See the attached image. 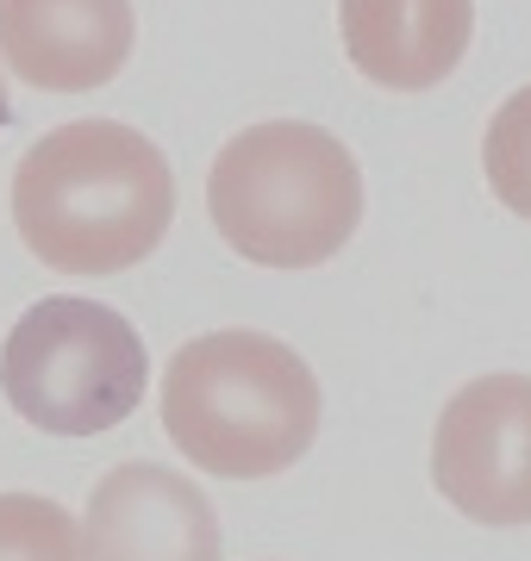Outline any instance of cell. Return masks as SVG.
Segmentation results:
<instances>
[{
	"mask_svg": "<svg viewBox=\"0 0 531 561\" xmlns=\"http://www.w3.org/2000/svg\"><path fill=\"white\" fill-rule=\"evenodd\" d=\"M169 219V157L120 119L57 125L13 169V225L57 275H125L163 243Z\"/></svg>",
	"mask_w": 531,
	"mask_h": 561,
	"instance_id": "cell-1",
	"label": "cell"
},
{
	"mask_svg": "<svg viewBox=\"0 0 531 561\" xmlns=\"http://www.w3.org/2000/svg\"><path fill=\"white\" fill-rule=\"evenodd\" d=\"M163 431L201 474L269 481L319 437V381L282 337L206 331L169 356Z\"/></svg>",
	"mask_w": 531,
	"mask_h": 561,
	"instance_id": "cell-2",
	"label": "cell"
},
{
	"mask_svg": "<svg viewBox=\"0 0 531 561\" xmlns=\"http://www.w3.org/2000/svg\"><path fill=\"white\" fill-rule=\"evenodd\" d=\"M206 213L213 231L257 268H319L363 225V175L331 131L269 119L213 157Z\"/></svg>",
	"mask_w": 531,
	"mask_h": 561,
	"instance_id": "cell-3",
	"label": "cell"
},
{
	"mask_svg": "<svg viewBox=\"0 0 531 561\" xmlns=\"http://www.w3.org/2000/svg\"><path fill=\"white\" fill-rule=\"evenodd\" d=\"M150 356L125 312L76 294L25 306L0 343V393L50 437H101L144 405Z\"/></svg>",
	"mask_w": 531,
	"mask_h": 561,
	"instance_id": "cell-4",
	"label": "cell"
},
{
	"mask_svg": "<svg viewBox=\"0 0 531 561\" xmlns=\"http://www.w3.org/2000/svg\"><path fill=\"white\" fill-rule=\"evenodd\" d=\"M431 481L463 518L519 530L531 524V381L482 375L431 431Z\"/></svg>",
	"mask_w": 531,
	"mask_h": 561,
	"instance_id": "cell-5",
	"label": "cell"
},
{
	"mask_svg": "<svg viewBox=\"0 0 531 561\" xmlns=\"http://www.w3.org/2000/svg\"><path fill=\"white\" fill-rule=\"evenodd\" d=\"M88 561H219V512L194 481L157 461H120L82 518Z\"/></svg>",
	"mask_w": 531,
	"mask_h": 561,
	"instance_id": "cell-6",
	"label": "cell"
},
{
	"mask_svg": "<svg viewBox=\"0 0 531 561\" xmlns=\"http://www.w3.org/2000/svg\"><path fill=\"white\" fill-rule=\"evenodd\" d=\"M132 0H0V57L44 94H88L125 69Z\"/></svg>",
	"mask_w": 531,
	"mask_h": 561,
	"instance_id": "cell-7",
	"label": "cell"
},
{
	"mask_svg": "<svg viewBox=\"0 0 531 561\" xmlns=\"http://www.w3.org/2000/svg\"><path fill=\"white\" fill-rule=\"evenodd\" d=\"M338 32L363 81L419 94L463 62L475 0H338Z\"/></svg>",
	"mask_w": 531,
	"mask_h": 561,
	"instance_id": "cell-8",
	"label": "cell"
},
{
	"mask_svg": "<svg viewBox=\"0 0 531 561\" xmlns=\"http://www.w3.org/2000/svg\"><path fill=\"white\" fill-rule=\"evenodd\" d=\"M0 561H88L82 524L57 500L0 493Z\"/></svg>",
	"mask_w": 531,
	"mask_h": 561,
	"instance_id": "cell-9",
	"label": "cell"
},
{
	"mask_svg": "<svg viewBox=\"0 0 531 561\" xmlns=\"http://www.w3.org/2000/svg\"><path fill=\"white\" fill-rule=\"evenodd\" d=\"M482 162H488L494 201L531 219V88H519L500 113H494L488 138H482Z\"/></svg>",
	"mask_w": 531,
	"mask_h": 561,
	"instance_id": "cell-10",
	"label": "cell"
},
{
	"mask_svg": "<svg viewBox=\"0 0 531 561\" xmlns=\"http://www.w3.org/2000/svg\"><path fill=\"white\" fill-rule=\"evenodd\" d=\"M13 119V106H7V81H0V125Z\"/></svg>",
	"mask_w": 531,
	"mask_h": 561,
	"instance_id": "cell-11",
	"label": "cell"
}]
</instances>
